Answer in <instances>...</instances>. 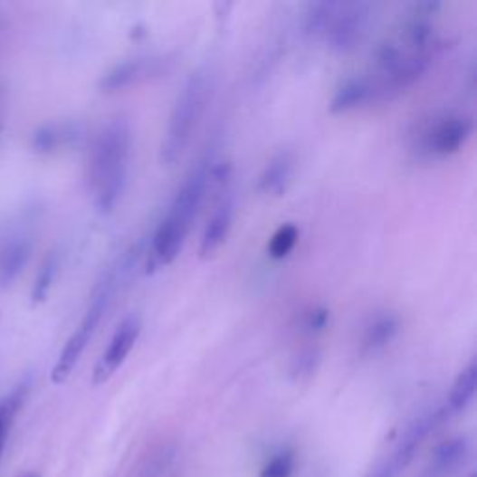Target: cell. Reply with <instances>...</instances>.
<instances>
[{"label":"cell","instance_id":"cell-1","mask_svg":"<svg viewBox=\"0 0 477 477\" xmlns=\"http://www.w3.org/2000/svg\"><path fill=\"white\" fill-rule=\"evenodd\" d=\"M213 161L215 158L211 155H205L190 168V172L183 179L165 218L158 222L151 237L146 265L148 274L168 267L177 260L190 234V228H193L198 211L209 193V170Z\"/></svg>","mask_w":477,"mask_h":477},{"label":"cell","instance_id":"cell-2","mask_svg":"<svg viewBox=\"0 0 477 477\" xmlns=\"http://www.w3.org/2000/svg\"><path fill=\"white\" fill-rule=\"evenodd\" d=\"M133 149V129L127 118H112L93 142L90 157V190L93 205L110 215L127 188Z\"/></svg>","mask_w":477,"mask_h":477},{"label":"cell","instance_id":"cell-3","mask_svg":"<svg viewBox=\"0 0 477 477\" xmlns=\"http://www.w3.org/2000/svg\"><path fill=\"white\" fill-rule=\"evenodd\" d=\"M211 93V72L198 68L190 73L172 107L168 127L161 144V163L176 165L193 140Z\"/></svg>","mask_w":477,"mask_h":477},{"label":"cell","instance_id":"cell-4","mask_svg":"<svg viewBox=\"0 0 477 477\" xmlns=\"http://www.w3.org/2000/svg\"><path fill=\"white\" fill-rule=\"evenodd\" d=\"M110 302H112V293L109 290L95 288L81 325L70 336L66 345H63L62 353H60L58 360H56V364L52 367L51 380H52L54 385L66 383V380L70 378V375L77 367L81 357L84 355L90 339L93 338L95 330H98V327H100L101 320L105 317V311L109 310Z\"/></svg>","mask_w":477,"mask_h":477},{"label":"cell","instance_id":"cell-5","mask_svg":"<svg viewBox=\"0 0 477 477\" xmlns=\"http://www.w3.org/2000/svg\"><path fill=\"white\" fill-rule=\"evenodd\" d=\"M172 54H144L121 60L100 79V90L103 93H118L127 88L140 86L167 75L174 68Z\"/></svg>","mask_w":477,"mask_h":477},{"label":"cell","instance_id":"cell-6","mask_svg":"<svg viewBox=\"0 0 477 477\" xmlns=\"http://www.w3.org/2000/svg\"><path fill=\"white\" fill-rule=\"evenodd\" d=\"M373 6L369 3H336L323 38L336 52H351L366 38Z\"/></svg>","mask_w":477,"mask_h":477},{"label":"cell","instance_id":"cell-7","mask_svg":"<svg viewBox=\"0 0 477 477\" xmlns=\"http://www.w3.org/2000/svg\"><path fill=\"white\" fill-rule=\"evenodd\" d=\"M473 133V121L464 114H446L429 123L418 142V149L425 157L444 158L459 153Z\"/></svg>","mask_w":477,"mask_h":477},{"label":"cell","instance_id":"cell-8","mask_svg":"<svg viewBox=\"0 0 477 477\" xmlns=\"http://www.w3.org/2000/svg\"><path fill=\"white\" fill-rule=\"evenodd\" d=\"M142 332V320L138 313L127 315L118 325L114 336L109 341L107 351L101 355L100 362L93 369V385H105L107 380L123 366V362L133 351L135 343L138 341Z\"/></svg>","mask_w":477,"mask_h":477},{"label":"cell","instance_id":"cell-9","mask_svg":"<svg viewBox=\"0 0 477 477\" xmlns=\"http://www.w3.org/2000/svg\"><path fill=\"white\" fill-rule=\"evenodd\" d=\"M216 204L211 213V218L204 228L202 239H200V258L209 260L215 253L224 246V243L230 237L234 218H235V195L232 186L220 190L215 195Z\"/></svg>","mask_w":477,"mask_h":477},{"label":"cell","instance_id":"cell-10","mask_svg":"<svg viewBox=\"0 0 477 477\" xmlns=\"http://www.w3.org/2000/svg\"><path fill=\"white\" fill-rule=\"evenodd\" d=\"M34 241L26 232H15L0 243V291L8 290L21 276L32 256Z\"/></svg>","mask_w":477,"mask_h":477},{"label":"cell","instance_id":"cell-11","mask_svg":"<svg viewBox=\"0 0 477 477\" xmlns=\"http://www.w3.org/2000/svg\"><path fill=\"white\" fill-rule=\"evenodd\" d=\"M375 101H380V95L371 77L366 75L348 77L336 88L330 100V112L347 114L364 109Z\"/></svg>","mask_w":477,"mask_h":477},{"label":"cell","instance_id":"cell-12","mask_svg":"<svg viewBox=\"0 0 477 477\" xmlns=\"http://www.w3.org/2000/svg\"><path fill=\"white\" fill-rule=\"evenodd\" d=\"M84 125L81 121H51L38 127L30 144L36 153H54L79 144L84 138Z\"/></svg>","mask_w":477,"mask_h":477},{"label":"cell","instance_id":"cell-13","mask_svg":"<svg viewBox=\"0 0 477 477\" xmlns=\"http://www.w3.org/2000/svg\"><path fill=\"white\" fill-rule=\"evenodd\" d=\"M399 329H401V321L396 313L385 311L375 315L364 329L360 351L364 355H377L380 351H385V348L397 338Z\"/></svg>","mask_w":477,"mask_h":477},{"label":"cell","instance_id":"cell-14","mask_svg":"<svg viewBox=\"0 0 477 477\" xmlns=\"http://www.w3.org/2000/svg\"><path fill=\"white\" fill-rule=\"evenodd\" d=\"M295 170V157L291 151L276 153L263 168L258 188L265 196H281L288 190Z\"/></svg>","mask_w":477,"mask_h":477},{"label":"cell","instance_id":"cell-15","mask_svg":"<svg viewBox=\"0 0 477 477\" xmlns=\"http://www.w3.org/2000/svg\"><path fill=\"white\" fill-rule=\"evenodd\" d=\"M468 455V442L466 438H452L448 442L440 444L436 448L431 466H429V475L431 477H444L450 472H453Z\"/></svg>","mask_w":477,"mask_h":477},{"label":"cell","instance_id":"cell-16","mask_svg":"<svg viewBox=\"0 0 477 477\" xmlns=\"http://www.w3.org/2000/svg\"><path fill=\"white\" fill-rule=\"evenodd\" d=\"M477 388V364L472 360L455 378V383L452 386V392L448 396L446 410L448 415H459V412L466 410L468 405L472 403Z\"/></svg>","mask_w":477,"mask_h":477},{"label":"cell","instance_id":"cell-17","mask_svg":"<svg viewBox=\"0 0 477 477\" xmlns=\"http://www.w3.org/2000/svg\"><path fill=\"white\" fill-rule=\"evenodd\" d=\"M301 232L299 228L293 224V222H288V224H281L271 237L269 241V256L276 262L285 260L290 256V253L295 250L297 243H299Z\"/></svg>","mask_w":477,"mask_h":477},{"label":"cell","instance_id":"cell-18","mask_svg":"<svg viewBox=\"0 0 477 477\" xmlns=\"http://www.w3.org/2000/svg\"><path fill=\"white\" fill-rule=\"evenodd\" d=\"M334 5L336 3H311L306 6L302 26L308 36L323 38L325 30L329 26V21H330V15H332V10H334Z\"/></svg>","mask_w":477,"mask_h":477},{"label":"cell","instance_id":"cell-19","mask_svg":"<svg viewBox=\"0 0 477 477\" xmlns=\"http://www.w3.org/2000/svg\"><path fill=\"white\" fill-rule=\"evenodd\" d=\"M24 396H26V386H19L5 401H0V455H3L12 422L24 401Z\"/></svg>","mask_w":477,"mask_h":477},{"label":"cell","instance_id":"cell-20","mask_svg":"<svg viewBox=\"0 0 477 477\" xmlns=\"http://www.w3.org/2000/svg\"><path fill=\"white\" fill-rule=\"evenodd\" d=\"M321 364V351L317 347H306L295 358L291 360L290 375L297 383H304V380L311 378Z\"/></svg>","mask_w":477,"mask_h":477},{"label":"cell","instance_id":"cell-21","mask_svg":"<svg viewBox=\"0 0 477 477\" xmlns=\"http://www.w3.org/2000/svg\"><path fill=\"white\" fill-rule=\"evenodd\" d=\"M297 455L291 448L274 453L260 470V477H291L295 473Z\"/></svg>","mask_w":477,"mask_h":477},{"label":"cell","instance_id":"cell-22","mask_svg":"<svg viewBox=\"0 0 477 477\" xmlns=\"http://www.w3.org/2000/svg\"><path fill=\"white\" fill-rule=\"evenodd\" d=\"M330 325V311L325 306H313L310 308L301 320V329L306 334L317 336L329 329Z\"/></svg>","mask_w":477,"mask_h":477},{"label":"cell","instance_id":"cell-23","mask_svg":"<svg viewBox=\"0 0 477 477\" xmlns=\"http://www.w3.org/2000/svg\"><path fill=\"white\" fill-rule=\"evenodd\" d=\"M56 271H58V260H56L54 253H51V256L43 262L42 271H40V276L36 280V285H34V301H43L49 295L51 285H52V281L56 278Z\"/></svg>","mask_w":477,"mask_h":477},{"label":"cell","instance_id":"cell-24","mask_svg":"<svg viewBox=\"0 0 477 477\" xmlns=\"http://www.w3.org/2000/svg\"><path fill=\"white\" fill-rule=\"evenodd\" d=\"M369 477H397V473L394 472L392 464L388 463V459L383 463V464H378L371 473Z\"/></svg>","mask_w":477,"mask_h":477},{"label":"cell","instance_id":"cell-25","mask_svg":"<svg viewBox=\"0 0 477 477\" xmlns=\"http://www.w3.org/2000/svg\"><path fill=\"white\" fill-rule=\"evenodd\" d=\"M28 477H38V475H28Z\"/></svg>","mask_w":477,"mask_h":477}]
</instances>
